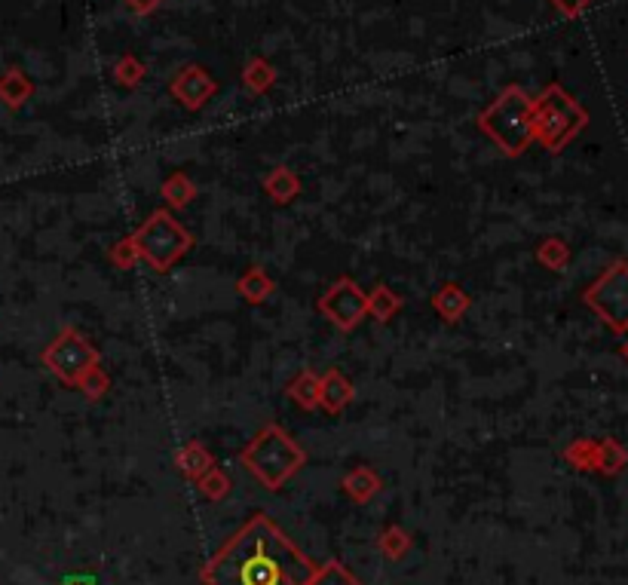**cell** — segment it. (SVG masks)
I'll use <instances>...</instances> for the list:
<instances>
[{
	"instance_id": "603a6c76",
	"label": "cell",
	"mask_w": 628,
	"mask_h": 585,
	"mask_svg": "<svg viewBox=\"0 0 628 585\" xmlns=\"http://www.w3.org/2000/svg\"><path fill=\"white\" fill-rule=\"evenodd\" d=\"M310 585H359L341 564H325L322 570H316V576L310 579Z\"/></svg>"
},
{
	"instance_id": "7c38bea8",
	"label": "cell",
	"mask_w": 628,
	"mask_h": 585,
	"mask_svg": "<svg viewBox=\"0 0 628 585\" xmlns=\"http://www.w3.org/2000/svg\"><path fill=\"white\" fill-rule=\"evenodd\" d=\"M236 291L243 295L246 301L252 304H261L264 298H270V291H273V282L267 279V273L261 267H252L243 279L236 282Z\"/></svg>"
},
{
	"instance_id": "d6986e66",
	"label": "cell",
	"mask_w": 628,
	"mask_h": 585,
	"mask_svg": "<svg viewBox=\"0 0 628 585\" xmlns=\"http://www.w3.org/2000/svg\"><path fill=\"white\" fill-rule=\"evenodd\" d=\"M399 307H402V301H399V295H393L390 288H374L371 295H368V313L374 316V319H380V322H390L396 313H399Z\"/></svg>"
},
{
	"instance_id": "d4e9b609",
	"label": "cell",
	"mask_w": 628,
	"mask_h": 585,
	"mask_svg": "<svg viewBox=\"0 0 628 585\" xmlns=\"http://www.w3.org/2000/svg\"><path fill=\"white\" fill-rule=\"evenodd\" d=\"M537 258H540L546 267L561 270V267L567 264V246H564V242H558V239H549V242H543V249L537 252Z\"/></svg>"
},
{
	"instance_id": "7a4b0ae2",
	"label": "cell",
	"mask_w": 628,
	"mask_h": 585,
	"mask_svg": "<svg viewBox=\"0 0 628 585\" xmlns=\"http://www.w3.org/2000/svg\"><path fill=\"white\" fill-rule=\"evenodd\" d=\"M481 129H485L500 148L512 157H518L530 141L537 138V105L527 99L521 86L503 89L500 99L478 117Z\"/></svg>"
},
{
	"instance_id": "7402d4cb",
	"label": "cell",
	"mask_w": 628,
	"mask_h": 585,
	"mask_svg": "<svg viewBox=\"0 0 628 585\" xmlns=\"http://www.w3.org/2000/svg\"><path fill=\"white\" fill-rule=\"evenodd\" d=\"M567 460L576 463L579 469H595V460H598V442L592 438H579L573 448H567Z\"/></svg>"
},
{
	"instance_id": "52a82bcc",
	"label": "cell",
	"mask_w": 628,
	"mask_h": 585,
	"mask_svg": "<svg viewBox=\"0 0 628 585\" xmlns=\"http://www.w3.org/2000/svg\"><path fill=\"white\" fill-rule=\"evenodd\" d=\"M583 301L613 328L628 331V264H610L583 295Z\"/></svg>"
},
{
	"instance_id": "5bb4252c",
	"label": "cell",
	"mask_w": 628,
	"mask_h": 585,
	"mask_svg": "<svg viewBox=\"0 0 628 585\" xmlns=\"http://www.w3.org/2000/svg\"><path fill=\"white\" fill-rule=\"evenodd\" d=\"M344 487L350 491V497H353V500L365 503V500H371V497L380 491V478H377L368 466H359V469H353V472L347 475Z\"/></svg>"
},
{
	"instance_id": "8992f818",
	"label": "cell",
	"mask_w": 628,
	"mask_h": 585,
	"mask_svg": "<svg viewBox=\"0 0 628 585\" xmlns=\"http://www.w3.org/2000/svg\"><path fill=\"white\" fill-rule=\"evenodd\" d=\"M43 365L50 368L62 383L80 386V380L92 368H99V350H95L80 331L65 328L53 344L43 350Z\"/></svg>"
},
{
	"instance_id": "cb8c5ba5",
	"label": "cell",
	"mask_w": 628,
	"mask_h": 585,
	"mask_svg": "<svg viewBox=\"0 0 628 585\" xmlns=\"http://www.w3.org/2000/svg\"><path fill=\"white\" fill-rule=\"evenodd\" d=\"M114 74H117V83H123V86H138V83L144 80V65H141L135 56H123V59L117 62Z\"/></svg>"
},
{
	"instance_id": "f1b7e54d",
	"label": "cell",
	"mask_w": 628,
	"mask_h": 585,
	"mask_svg": "<svg viewBox=\"0 0 628 585\" xmlns=\"http://www.w3.org/2000/svg\"><path fill=\"white\" fill-rule=\"evenodd\" d=\"M380 546H383V552L390 555V558H402V552L411 546V540H408V536H405L399 527H393V530H386V533H383Z\"/></svg>"
},
{
	"instance_id": "5b68a950",
	"label": "cell",
	"mask_w": 628,
	"mask_h": 585,
	"mask_svg": "<svg viewBox=\"0 0 628 585\" xmlns=\"http://www.w3.org/2000/svg\"><path fill=\"white\" fill-rule=\"evenodd\" d=\"M135 242L141 258L154 270H169L193 246V236L169 212H154L151 221L135 233Z\"/></svg>"
},
{
	"instance_id": "9a60e30c",
	"label": "cell",
	"mask_w": 628,
	"mask_h": 585,
	"mask_svg": "<svg viewBox=\"0 0 628 585\" xmlns=\"http://www.w3.org/2000/svg\"><path fill=\"white\" fill-rule=\"evenodd\" d=\"M28 95H31V83L22 71H7L4 77H0V99H4L10 108L25 105Z\"/></svg>"
},
{
	"instance_id": "ffe728a7",
	"label": "cell",
	"mask_w": 628,
	"mask_h": 585,
	"mask_svg": "<svg viewBox=\"0 0 628 585\" xmlns=\"http://www.w3.org/2000/svg\"><path fill=\"white\" fill-rule=\"evenodd\" d=\"M273 80H276V71H273V65H270L267 59H252V62L246 65V71H243V83H246L255 95L267 92V89L273 86Z\"/></svg>"
},
{
	"instance_id": "4fadbf2b",
	"label": "cell",
	"mask_w": 628,
	"mask_h": 585,
	"mask_svg": "<svg viewBox=\"0 0 628 585\" xmlns=\"http://www.w3.org/2000/svg\"><path fill=\"white\" fill-rule=\"evenodd\" d=\"M288 396H292L304 408H316L319 405V396H322V380L313 371H301L298 380L288 386Z\"/></svg>"
},
{
	"instance_id": "6da1fadb",
	"label": "cell",
	"mask_w": 628,
	"mask_h": 585,
	"mask_svg": "<svg viewBox=\"0 0 628 585\" xmlns=\"http://www.w3.org/2000/svg\"><path fill=\"white\" fill-rule=\"evenodd\" d=\"M316 567L264 515L252 518L203 570L206 585H310Z\"/></svg>"
},
{
	"instance_id": "4dcf8cb0",
	"label": "cell",
	"mask_w": 628,
	"mask_h": 585,
	"mask_svg": "<svg viewBox=\"0 0 628 585\" xmlns=\"http://www.w3.org/2000/svg\"><path fill=\"white\" fill-rule=\"evenodd\" d=\"M129 4H132V7H135L138 13H151V10H154V7L160 4V0H129Z\"/></svg>"
},
{
	"instance_id": "44dd1931",
	"label": "cell",
	"mask_w": 628,
	"mask_h": 585,
	"mask_svg": "<svg viewBox=\"0 0 628 585\" xmlns=\"http://www.w3.org/2000/svg\"><path fill=\"white\" fill-rule=\"evenodd\" d=\"M163 197L169 200V206H187L193 197H197V187L190 184V178L187 175H172L166 184H163Z\"/></svg>"
},
{
	"instance_id": "4316f807",
	"label": "cell",
	"mask_w": 628,
	"mask_h": 585,
	"mask_svg": "<svg viewBox=\"0 0 628 585\" xmlns=\"http://www.w3.org/2000/svg\"><path fill=\"white\" fill-rule=\"evenodd\" d=\"M197 481H200V487L206 491V497H212V500L224 497V494H227V487H230L227 475H224V472H218L215 466H212L203 478H197Z\"/></svg>"
},
{
	"instance_id": "8fae6325",
	"label": "cell",
	"mask_w": 628,
	"mask_h": 585,
	"mask_svg": "<svg viewBox=\"0 0 628 585\" xmlns=\"http://www.w3.org/2000/svg\"><path fill=\"white\" fill-rule=\"evenodd\" d=\"M432 307H436L448 322H457L463 316V310L469 307V298H466V291L457 288V285H445L436 298H432Z\"/></svg>"
},
{
	"instance_id": "83f0119b",
	"label": "cell",
	"mask_w": 628,
	"mask_h": 585,
	"mask_svg": "<svg viewBox=\"0 0 628 585\" xmlns=\"http://www.w3.org/2000/svg\"><path fill=\"white\" fill-rule=\"evenodd\" d=\"M138 258H141V249H138L135 236H129V239L117 242V246L111 249V261H114V264H120V267H132Z\"/></svg>"
},
{
	"instance_id": "3957f363",
	"label": "cell",
	"mask_w": 628,
	"mask_h": 585,
	"mask_svg": "<svg viewBox=\"0 0 628 585\" xmlns=\"http://www.w3.org/2000/svg\"><path fill=\"white\" fill-rule=\"evenodd\" d=\"M534 105H537V141H543L549 151H561L589 123L586 108L558 83H549Z\"/></svg>"
},
{
	"instance_id": "30bf717a",
	"label": "cell",
	"mask_w": 628,
	"mask_h": 585,
	"mask_svg": "<svg viewBox=\"0 0 628 585\" xmlns=\"http://www.w3.org/2000/svg\"><path fill=\"white\" fill-rule=\"evenodd\" d=\"M350 399H353V386H350V380H347L341 371H328V374L322 377V396H319V405L328 408L331 414H337Z\"/></svg>"
},
{
	"instance_id": "f546056e",
	"label": "cell",
	"mask_w": 628,
	"mask_h": 585,
	"mask_svg": "<svg viewBox=\"0 0 628 585\" xmlns=\"http://www.w3.org/2000/svg\"><path fill=\"white\" fill-rule=\"evenodd\" d=\"M589 4H592V0H552V7H555V10H561L567 19H576V16L583 13Z\"/></svg>"
},
{
	"instance_id": "1f68e13d",
	"label": "cell",
	"mask_w": 628,
	"mask_h": 585,
	"mask_svg": "<svg viewBox=\"0 0 628 585\" xmlns=\"http://www.w3.org/2000/svg\"><path fill=\"white\" fill-rule=\"evenodd\" d=\"M65 585H95L92 579H83V576H74V579H65Z\"/></svg>"
},
{
	"instance_id": "e0dca14e",
	"label": "cell",
	"mask_w": 628,
	"mask_h": 585,
	"mask_svg": "<svg viewBox=\"0 0 628 585\" xmlns=\"http://www.w3.org/2000/svg\"><path fill=\"white\" fill-rule=\"evenodd\" d=\"M628 463V451L613 442V438H604V442H598V460H595V469L604 472V475H616L622 472Z\"/></svg>"
},
{
	"instance_id": "484cf974",
	"label": "cell",
	"mask_w": 628,
	"mask_h": 585,
	"mask_svg": "<svg viewBox=\"0 0 628 585\" xmlns=\"http://www.w3.org/2000/svg\"><path fill=\"white\" fill-rule=\"evenodd\" d=\"M108 386H111V380H108V374L102 371V368H92L83 380H80V389L89 396V399H99V396H105L108 393Z\"/></svg>"
},
{
	"instance_id": "2e32d148",
	"label": "cell",
	"mask_w": 628,
	"mask_h": 585,
	"mask_svg": "<svg viewBox=\"0 0 628 585\" xmlns=\"http://www.w3.org/2000/svg\"><path fill=\"white\" fill-rule=\"evenodd\" d=\"M178 466L187 478H203L212 469V457L206 454V448L200 442H190L181 454H178Z\"/></svg>"
},
{
	"instance_id": "d6a6232c",
	"label": "cell",
	"mask_w": 628,
	"mask_h": 585,
	"mask_svg": "<svg viewBox=\"0 0 628 585\" xmlns=\"http://www.w3.org/2000/svg\"><path fill=\"white\" fill-rule=\"evenodd\" d=\"M622 356H625V362H628V340H625V344H622Z\"/></svg>"
},
{
	"instance_id": "ac0fdd59",
	"label": "cell",
	"mask_w": 628,
	"mask_h": 585,
	"mask_svg": "<svg viewBox=\"0 0 628 585\" xmlns=\"http://www.w3.org/2000/svg\"><path fill=\"white\" fill-rule=\"evenodd\" d=\"M264 187H267V193L276 200V203H288V200H295L298 197V190H301V184H298V178L288 172V169H273V175L264 181Z\"/></svg>"
},
{
	"instance_id": "ba28073f",
	"label": "cell",
	"mask_w": 628,
	"mask_h": 585,
	"mask_svg": "<svg viewBox=\"0 0 628 585\" xmlns=\"http://www.w3.org/2000/svg\"><path fill=\"white\" fill-rule=\"evenodd\" d=\"M322 313L334 322V325H341L344 331L356 328L365 313H368V295L365 291L353 282V279H341V282H334L328 291H325V298L319 301Z\"/></svg>"
},
{
	"instance_id": "277c9868",
	"label": "cell",
	"mask_w": 628,
	"mask_h": 585,
	"mask_svg": "<svg viewBox=\"0 0 628 585\" xmlns=\"http://www.w3.org/2000/svg\"><path fill=\"white\" fill-rule=\"evenodd\" d=\"M243 463L267 487H279L288 475H295L301 469L304 451L279 426H267L264 432H258L255 442L243 451Z\"/></svg>"
},
{
	"instance_id": "9c48e42d",
	"label": "cell",
	"mask_w": 628,
	"mask_h": 585,
	"mask_svg": "<svg viewBox=\"0 0 628 585\" xmlns=\"http://www.w3.org/2000/svg\"><path fill=\"white\" fill-rule=\"evenodd\" d=\"M215 89H218L215 77H212L206 68H200V65H187V68H181L178 77L172 80V95H175V99H178L184 108H190V111L203 108V105L212 99V95H215Z\"/></svg>"
}]
</instances>
